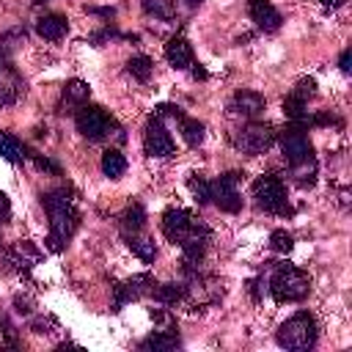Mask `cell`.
Wrapping results in <instances>:
<instances>
[{"instance_id":"6da1fadb","label":"cell","mask_w":352,"mask_h":352,"mask_svg":"<svg viewBox=\"0 0 352 352\" xmlns=\"http://www.w3.org/2000/svg\"><path fill=\"white\" fill-rule=\"evenodd\" d=\"M41 204L50 214V236H47V248L52 253H60L69 239L74 236L77 226H80V212L74 206L72 190L69 187H58L41 195Z\"/></svg>"},{"instance_id":"7a4b0ae2","label":"cell","mask_w":352,"mask_h":352,"mask_svg":"<svg viewBox=\"0 0 352 352\" xmlns=\"http://www.w3.org/2000/svg\"><path fill=\"white\" fill-rule=\"evenodd\" d=\"M311 292V278L308 272L292 267V264H278L272 278H270V294L275 302H300Z\"/></svg>"},{"instance_id":"3957f363","label":"cell","mask_w":352,"mask_h":352,"mask_svg":"<svg viewBox=\"0 0 352 352\" xmlns=\"http://www.w3.org/2000/svg\"><path fill=\"white\" fill-rule=\"evenodd\" d=\"M278 344L286 349H311L316 344V322L311 314L300 311L294 316H289L280 327H278Z\"/></svg>"},{"instance_id":"277c9868","label":"cell","mask_w":352,"mask_h":352,"mask_svg":"<svg viewBox=\"0 0 352 352\" xmlns=\"http://www.w3.org/2000/svg\"><path fill=\"white\" fill-rule=\"evenodd\" d=\"M253 198L264 212H272V214H289L292 212V206L286 201V187L272 173H261L253 182Z\"/></svg>"},{"instance_id":"5b68a950","label":"cell","mask_w":352,"mask_h":352,"mask_svg":"<svg viewBox=\"0 0 352 352\" xmlns=\"http://www.w3.org/2000/svg\"><path fill=\"white\" fill-rule=\"evenodd\" d=\"M239 182H242V173L239 170H228V173L217 176L214 182H209V201L217 209H223L228 214H236L242 209V195L236 190Z\"/></svg>"},{"instance_id":"8992f818","label":"cell","mask_w":352,"mask_h":352,"mask_svg":"<svg viewBox=\"0 0 352 352\" xmlns=\"http://www.w3.org/2000/svg\"><path fill=\"white\" fill-rule=\"evenodd\" d=\"M278 143H280L283 160H286L289 165L314 157V146H311V140H308V135H305V124H294V121H292V124L280 132Z\"/></svg>"},{"instance_id":"52a82bcc","label":"cell","mask_w":352,"mask_h":352,"mask_svg":"<svg viewBox=\"0 0 352 352\" xmlns=\"http://www.w3.org/2000/svg\"><path fill=\"white\" fill-rule=\"evenodd\" d=\"M74 124H77V132L88 140H102L113 129V118L96 104H82L74 116Z\"/></svg>"},{"instance_id":"ba28073f","label":"cell","mask_w":352,"mask_h":352,"mask_svg":"<svg viewBox=\"0 0 352 352\" xmlns=\"http://www.w3.org/2000/svg\"><path fill=\"white\" fill-rule=\"evenodd\" d=\"M272 143H275V132H272L270 124H261V121H250V124L242 126V129L236 132V138H234V146H236L239 151L250 154V157L264 154Z\"/></svg>"},{"instance_id":"9c48e42d","label":"cell","mask_w":352,"mask_h":352,"mask_svg":"<svg viewBox=\"0 0 352 352\" xmlns=\"http://www.w3.org/2000/svg\"><path fill=\"white\" fill-rule=\"evenodd\" d=\"M143 151L148 157H170L173 154V140L165 129V124L160 121V116H151L143 132Z\"/></svg>"},{"instance_id":"30bf717a","label":"cell","mask_w":352,"mask_h":352,"mask_svg":"<svg viewBox=\"0 0 352 352\" xmlns=\"http://www.w3.org/2000/svg\"><path fill=\"white\" fill-rule=\"evenodd\" d=\"M25 96V80L16 74V69L0 58V104H16Z\"/></svg>"},{"instance_id":"8fae6325","label":"cell","mask_w":352,"mask_h":352,"mask_svg":"<svg viewBox=\"0 0 352 352\" xmlns=\"http://www.w3.org/2000/svg\"><path fill=\"white\" fill-rule=\"evenodd\" d=\"M264 107H267V99L258 91H250V88L236 91L228 102V110L234 116H245V118H258L264 113Z\"/></svg>"},{"instance_id":"7c38bea8","label":"cell","mask_w":352,"mask_h":352,"mask_svg":"<svg viewBox=\"0 0 352 352\" xmlns=\"http://www.w3.org/2000/svg\"><path fill=\"white\" fill-rule=\"evenodd\" d=\"M195 217L187 212V209H179V206H170L165 209L162 214V234L170 239V242H182L187 236V231L192 228Z\"/></svg>"},{"instance_id":"4fadbf2b","label":"cell","mask_w":352,"mask_h":352,"mask_svg":"<svg viewBox=\"0 0 352 352\" xmlns=\"http://www.w3.org/2000/svg\"><path fill=\"white\" fill-rule=\"evenodd\" d=\"M248 14L256 22V28L264 30V33H275L280 28V22H283L280 19V11L270 0H250L248 3Z\"/></svg>"},{"instance_id":"5bb4252c","label":"cell","mask_w":352,"mask_h":352,"mask_svg":"<svg viewBox=\"0 0 352 352\" xmlns=\"http://www.w3.org/2000/svg\"><path fill=\"white\" fill-rule=\"evenodd\" d=\"M165 58L173 69H190L192 66V47L184 36H170L165 44Z\"/></svg>"},{"instance_id":"9a60e30c","label":"cell","mask_w":352,"mask_h":352,"mask_svg":"<svg viewBox=\"0 0 352 352\" xmlns=\"http://www.w3.org/2000/svg\"><path fill=\"white\" fill-rule=\"evenodd\" d=\"M69 30V19L63 14H44L36 19V33L47 41H60Z\"/></svg>"},{"instance_id":"2e32d148","label":"cell","mask_w":352,"mask_h":352,"mask_svg":"<svg viewBox=\"0 0 352 352\" xmlns=\"http://www.w3.org/2000/svg\"><path fill=\"white\" fill-rule=\"evenodd\" d=\"M38 258H41V250H36L33 242H28V239H19V242L8 250V264H14L16 270H28V267H33Z\"/></svg>"},{"instance_id":"e0dca14e","label":"cell","mask_w":352,"mask_h":352,"mask_svg":"<svg viewBox=\"0 0 352 352\" xmlns=\"http://www.w3.org/2000/svg\"><path fill=\"white\" fill-rule=\"evenodd\" d=\"M88 96H91L88 82H82V80H69V82L63 85V91H60V107H82V104L88 102Z\"/></svg>"},{"instance_id":"ac0fdd59","label":"cell","mask_w":352,"mask_h":352,"mask_svg":"<svg viewBox=\"0 0 352 352\" xmlns=\"http://www.w3.org/2000/svg\"><path fill=\"white\" fill-rule=\"evenodd\" d=\"M0 157L11 165H19V162H25L28 154H25V146L19 138H14L11 132H0Z\"/></svg>"},{"instance_id":"d6986e66","label":"cell","mask_w":352,"mask_h":352,"mask_svg":"<svg viewBox=\"0 0 352 352\" xmlns=\"http://www.w3.org/2000/svg\"><path fill=\"white\" fill-rule=\"evenodd\" d=\"M176 346H179V336L173 330H157L140 341V349H154V352H170Z\"/></svg>"},{"instance_id":"ffe728a7","label":"cell","mask_w":352,"mask_h":352,"mask_svg":"<svg viewBox=\"0 0 352 352\" xmlns=\"http://www.w3.org/2000/svg\"><path fill=\"white\" fill-rule=\"evenodd\" d=\"M289 168H292V179H294L297 187H314V184H316L319 168H316V160H314V157H311V160H302V162H294V165H289Z\"/></svg>"},{"instance_id":"44dd1931","label":"cell","mask_w":352,"mask_h":352,"mask_svg":"<svg viewBox=\"0 0 352 352\" xmlns=\"http://www.w3.org/2000/svg\"><path fill=\"white\" fill-rule=\"evenodd\" d=\"M179 129H182V138L187 140V146H201L204 138H206V126H204L198 118L182 116V118H179Z\"/></svg>"},{"instance_id":"7402d4cb","label":"cell","mask_w":352,"mask_h":352,"mask_svg":"<svg viewBox=\"0 0 352 352\" xmlns=\"http://www.w3.org/2000/svg\"><path fill=\"white\" fill-rule=\"evenodd\" d=\"M124 170H126L124 154L116 151V148H107V151L102 154V173L110 176V179H118V176H124Z\"/></svg>"},{"instance_id":"603a6c76","label":"cell","mask_w":352,"mask_h":352,"mask_svg":"<svg viewBox=\"0 0 352 352\" xmlns=\"http://www.w3.org/2000/svg\"><path fill=\"white\" fill-rule=\"evenodd\" d=\"M143 226H146V212H143V206H140V204L126 206L124 214H121V228L132 236V234H138Z\"/></svg>"},{"instance_id":"cb8c5ba5","label":"cell","mask_w":352,"mask_h":352,"mask_svg":"<svg viewBox=\"0 0 352 352\" xmlns=\"http://www.w3.org/2000/svg\"><path fill=\"white\" fill-rule=\"evenodd\" d=\"M126 245H129V250H132L140 261H146V264H151V261L157 258V248H154V242H151V239H146V236L132 234V236L126 239Z\"/></svg>"},{"instance_id":"d4e9b609","label":"cell","mask_w":352,"mask_h":352,"mask_svg":"<svg viewBox=\"0 0 352 352\" xmlns=\"http://www.w3.org/2000/svg\"><path fill=\"white\" fill-rule=\"evenodd\" d=\"M151 294H154L162 305H176L179 300H184L187 286H184V283H162V286H157Z\"/></svg>"},{"instance_id":"484cf974","label":"cell","mask_w":352,"mask_h":352,"mask_svg":"<svg viewBox=\"0 0 352 352\" xmlns=\"http://www.w3.org/2000/svg\"><path fill=\"white\" fill-rule=\"evenodd\" d=\"M308 102H302L300 96H294V94H289L286 99H283V113H286V118L289 121H294V124H305L308 121Z\"/></svg>"},{"instance_id":"4316f807","label":"cell","mask_w":352,"mask_h":352,"mask_svg":"<svg viewBox=\"0 0 352 352\" xmlns=\"http://www.w3.org/2000/svg\"><path fill=\"white\" fill-rule=\"evenodd\" d=\"M126 72H129L135 80L146 82V80L151 77V72H154V63H151L148 55H132V58L126 60Z\"/></svg>"},{"instance_id":"83f0119b","label":"cell","mask_w":352,"mask_h":352,"mask_svg":"<svg viewBox=\"0 0 352 352\" xmlns=\"http://www.w3.org/2000/svg\"><path fill=\"white\" fill-rule=\"evenodd\" d=\"M143 8H146V14H154L160 19H173V14H176L173 0H143Z\"/></svg>"},{"instance_id":"f1b7e54d","label":"cell","mask_w":352,"mask_h":352,"mask_svg":"<svg viewBox=\"0 0 352 352\" xmlns=\"http://www.w3.org/2000/svg\"><path fill=\"white\" fill-rule=\"evenodd\" d=\"M187 184H190V190H192V195H195L198 204H209V182L201 173H190Z\"/></svg>"},{"instance_id":"f546056e","label":"cell","mask_w":352,"mask_h":352,"mask_svg":"<svg viewBox=\"0 0 352 352\" xmlns=\"http://www.w3.org/2000/svg\"><path fill=\"white\" fill-rule=\"evenodd\" d=\"M270 248H272L275 253H289V250L294 248V239H292V234H289V231L278 228V231H272V234H270Z\"/></svg>"},{"instance_id":"4dcf8cb0","label":"cell","mask_w":352,"mask_h":352,"mask_svg":"<svg viewBox=\"0 0 352 352\" xmlns=\"http://www.w3.org/2000/svg\"><path fill=\"white\" fill-rule=\"evenodd\" d=\"M292 94L300 96L302 102H308V99L316 94V80H314V77H302V80H297V85H294Z\"/></svg>"},{"instance_id":"1f68e13d","label":"cell","mask_w":352,"mask_h":352,"mask_svg":"<svg viewBox=\"0 0 352 352\" xmlns=\"http://www.w3.org/2000/svg\"><path fill=\"white\" fill-rule=\"evenodd\" d=\"M36 168H38V170H44V173H52V176H58V173H60V165H58V162H52L50 157H41V154L36 157Z\"/></svg>"},{"instance_id":"d6a6232c","label":"cell","mask_w":352,"mask_h":352,"mask_svg":"<svg viewBox=\"0 0 352 352\" xmlns=\"http://www.w3.org/2000/svg\"><path fill=\"white\" fill-rule=\"evenodd\" d=\"M8 220H11V201H8V195L0 190V226L8 223Z\"/></svg>"},{"instance_id":"836d02e7","label":"cell","mask_w":352,"mask_h":352,"mask_svg":"<svg viewBox=\"0 0 352 352\" xmlns=\"http://www.w3.org/2000/svg\"><path fill=\"white\" fill-rule=\"evenodd\" d=\"M349 58H352V52H349V47H346V50L341 52V58H338V69H341L344 74H349V69H352V66H349Z\"/></svg>"},{"instance_id":"e575fe53","label":"cell","mask_w":352,"mask_h":352,"mask_svg":"<svg viewBox=\"0 0 352 352\" xmlns=\"http://www.w3.org/2000/svg\"><path fill=\"white\" fill-rule=\"evenodd\" d=\"M190 69H192V77H195V80H206V72H204L201 66H195V63H192Z\"/></svg>"},{"instance_id":"d590c367","label":"cell","mask_w":352,"mask_h":352,"mask_svg":"<svg viewBox=\"0 0 352 352\" xmlns=\"http://www.w3.org/2000/svg\"><path fill=\"white\" fill-rule=\"evenodd\" d=\"M322 6H327V8H338V6H344V0H319Z\"/></svg>"},{"instance_id":"8d00e7d4","label":"cell","mask_w":352,"mask_h":352,"mask_svg":"<svg viewBox=\"0 0 352 352\" xmlns=\"http://www.w3.org/2000/svg\"><path fill=\"white\" fill-rule=\"evenodd\" d=\"M38 3H47V0H33V6H38Z\"/></svg>"}]
</instances>
